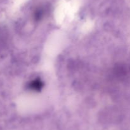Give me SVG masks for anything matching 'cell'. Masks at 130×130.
<instances>
[{"label":"cell","mask_w":130,"mask_h":130,"mask_svg":"<svg viewBox=\"0 0 130 130\" xmlns=\"http://www.w3.org/2000/svg\"><path fill=\"white\" fill-rule=\"evenodd\" d=\"M30 87L31 89H34V90H39L42 87V83L39 80H34L30 83Z\"/></svg>","instance_id":"cell-1"}]
</instances>
